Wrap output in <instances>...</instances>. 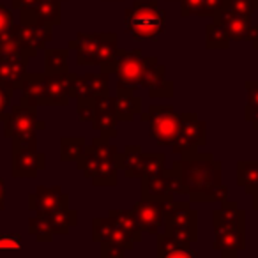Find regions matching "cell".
Listing matches in <instances>:
<instances>
[{
    "mask_svg": "<svg viewBox=\"0 0 258 258\" xmlns=\"http://www.w3.org/2000/svg\"><path fill=\"white\" fill-rule=\"evenodd\" d=\"M172 168L182 179L189 202L211 204L228 198V187L223 184V163L214 159L212 154L184 156L173 161Z\"/></svg>",
    "mask_w": 258,
    "mask_h": 258,
    "instance_id": "6da1fadb",
    "label": "cell"
},
{
    "mask_svg": "<svg viewBox=\"0 0 258 258\" xmlns=\"http://www.w3.org/2000/svg\"><path fill=\"white\" fill-rule=\"evenodd\" d=\"M75 73H25L22 80V103L32 106H68Z\"/></svg>",
    "mask_w": 258,
    "mask_h": 258,
    "instance_id": "7a4b0ae2",
    "label": "cell"
},
{
    "mask_svg": "<svg viewBox=\"0 0 258 258\" xmlns=\"http://www.w3.org/2000/svg\"><path fill=\"white\" fill-rule=\"evenodd\" d=\"M125 32L135 41H154L166 30V13L156 0H135L124 11Z\"/></svg>",
    "mask_w": 258,
    "mask_h": 258,
    "instance_id": "3957f363",
    "label": "cell"
},
{
    "mask_svg": "<svg viewBox=\"0 0 258 258\" xmlns=\"http://www.w3.org/2000/svg\"><path fill=\"white\" fill-rule=\"evenodd\" d=\"M140 120L149 124V135L161 147H172L180 125V115L172 104H151Z\"/></svg>",
    "mask_w": 258,
    "mask_h": 258,
    "instance_id": "277c9868",
    "label": "cell"
},
{
    "mask_svg": "<svg viewBox=\"0 0 258 258\" xmlns=\"http://www.w3.org/2000/svg\"><path fill=\"white\" fill-rule=\"evenodd\" d=\"M163 232L173 235L182 242L195 244L198 240V212L191 207V202H175L168 205L165 214Z\"/></svg>",
    "mask_w": 258,
    "mask_h": 258,
    "instance_id": "5b68a950",
    "label": "cell"
},
{
    "mask_svg": "<svg viewBox=\"0 0 258 258\" xmlns=\"http://www.w3.org/2000/svg\"><path fill=\"white\" fill-rule=\"evenodd\" d=\"M207 144V124L197 113L180 115V125L175 142L172 144V152L179 158L197 154L200 147Z\"/></svg>",
    "mask_w": 258,
    "mask_h": 258,
    "instance_id": "8992f818",
    "label": "cell"
},
{
    "mask_svg": "<svg viewBox=\"0 0 258 258\" xmlns=\"http://www.w3.org/2000/svg\"><path fill=\"white\" fill-rule=\"evenodd\" d=\"M147 57H144L142 50H124L118 48L115 62L110 68V75H117V89H138L142 87Z\"/></svg>",
    "mask_w": 258,
    "mask_h": 258,
    "instance_id": "52a82bcc",
    "label": "cell"
},
{
    "mask_svg": "<svg viewBox=\"0 0 258 258\" xmlns=\"http://www.w3.org/2000/svg\"><path fill=\"white\" fill-rule=\"evenodd\" d=\"M2 124H4V137L8 140L46 129V124L37 118V106L25 104L22 101L18 104H15V106H11L9 113L4 115Z\"/></svg>",
    "mask_w": 258,
    "mask_h": 258,
    "instance_id": "ba28073f",
    "label": "cell"
},
{
    "mask_svg": "<svg viewBox=\"0 0 258 258\" xmlns=\"http://www.w3.org/2000/svg\"><path fill=\"white\" fill-rule=\"evenodd\" d=\"M90 144L99 152V168L96 175L92 177V184L96 187H110L117 186L118 180V149L117 145L110 144V138L106 137H94Z\"/></svg>",
    "mask_w": 258,
    "mask_h": 258,
    "instance_id": "9c48e42d",
    "label": "cell"
},
{
    "mask_svg": "<svg viewBox=\"0 0 258 258\" xmlns=\"http://www.w3.org/2000/svg\"><path fill=\"white\" fill-rule=\"evenodd\" d=\"M172 202L156 200V198H142L133 205V214L140 225L142 232L158 235L165 228V214Z\"/></svg>",
    "mask_w": 258,
    "mask_h": 258,
    "instance_id": "30bf717a",
    "label": "cell"
},
{
    "mask_svg": "<svg viewBox=\"0 0 258 258\" xmlns=\"http://www.w3.org/2000/svg\"><path fill=\"white\" fill-rule=\"evenodd\" d=\"M142 87L147 89L149 97L152 99H170L173 97V82L166 76V66L159 64L156 57H147Z\"/></svg>",
    "mask_w": 258,
    "mask_h": 258,
    "instance_id": "8fae6325",
    "label": "cell"
},
{
    "mask_svg": "<svg viewBox=\"0 0 258 258\" xmlns=\"http://www.w3.org/2000/svg\"><path fill=\"white\" fill-rule=\"evenodd\" d=\"M46 168V156L37 149H11V175L15 179H36Z\"/></svg>",
    "mask_w": 258,
    "mask_h": 258,
    "instance_id": "7c38bea8",
    "label": "cell"
},
{
    "mask_svg": "<svg viewBox=\"0 0 258 258\" xmlns=\"http://www.w3.org/2000/svg\"><path fill=\"white\" fill-rule=\"evenodd\" d=\"M22 25H60L62 23V0H39L30 8L20 9Z\"/></svg>",
    "mask_w": 258,
    "mask_h": 258,
    "instance_id": "4fadbf2b",
    "label": "cell"
},
{
    "mask_svg": "<svg viewBox=\"0 0 258 258\" xmlns=\"http://www.w3.org/2000/svg\"><path fill=\"white\" fill-rule=\"evenodd\" d=\"M110 94V73H85V75H73L71 97H96Z\"/></svg>",
    "mask_w": 258,
    "mask_h": 258,
    "instance_id": "5bb4252c",
    "label": "cell"
},
{
    "mask_svg": "<svg viewBox=\"0 0 258 258\" xmlns=\"http://www.w3.org/2000/svg\"><path fill=\"white\" fill-rule=\"evenodd\" d=\"M69 205V195L62 191L60 186H37L34 193L29 195V211L37 212V214H48V212L55 211Z\"/></svg>",
    "mask_w": 258,
    "mask_h": 258,
    "instance_id": "9a60e30c",
    "label": "cell"
},
{
    "mask_svg": "<svg viewBox=\"0 0 258 258\" xmlns=\"http://www.w3.org/2000/svg\"><path fill=\"white\" fill-rule=\"evenodd\" d=\"M92 240L97 244L115 242V244H118V246L125 247L127 251H133L135 244H137L131 239V235H129L127 232H124L110 216L92 219Z\"/></svg>",
    "mask_w": 258,
    "mask_h": 258,
    "instance_id": "2e32d148",
    "label": "cell"
},
{
    "mask_svg": "<svg viewBox=\"0 0 258 258\" xmlns=\"http://www.w3.org/2000/svg\"><path fill=\"white\" fill-rule=\"evenodd\" d=\"M212 249L219 251L223 258H235L246 249V228L233 226H214Z\"/></svg>",
    "mask_w": 258,
    "mask_h": 258,
    "instance_id": "e0dca14e",
    "label": "cell"
},
{
    "mask_svg": "<svg viewBox=\"0 0 258 258\" xmlns=\"http://www.w3.org/2000/svg\"><path fill=\"white\" fill-rule=\"evenodd\" d=\"M96 115L94 120L90 122L94 127V131H99L101 137L106 138H117L118 137V118L115 115L113 110V97L108 96H99L96 97Z\"/></svg>",
    "mask_w": 258,
    "mask_h": 258,
    "instance_id": "ac0fdd59",
    "label": "cell"
},
{
    "mask_svg": "<svg viewBox=\"0 0 258 258\" xmlns=\"http://www.w3.org/2000/svg\"><path fill=\"white\" fill-rule=\"evenodd\" d=\"M15 39L32 51L44 50L53 41V25H22L16 30Z\"/></svg>",
    "mask_w": 258,
    "mask_h": 258,
    "instance_id": "d6986e66",
    "label": "cell"
},
{
    "mask_svg": "<svg viewBox=\"0 0 258 258\" xmlns=\"http://www.w3.org/2000/svg\"><path fill=\"white\" fill-rule=\"evenodd\" d=\"M103 37H104V32H99V34L78 32L75 39L69 41L68 48L69 50L76 51V64H78L80 68L92 66L94 55H96V51H97V48H99Z\"/></svg>",
    "mask_w": 258,
    "mask_h": 258,
    "instance_id": "ffe728a7",
    "label": "cell"
},
{
    "mask_svg": "<svg viewBox=\"0 0 258 258\" xmlns=\"http://www.w3.org/2000/svg\"><path fill=\"white\" fill-rule=\"evenodd\" d=\"M113 110L118 122H133L135 117L142 113V97L135 94V89H117Z\"/></svg>",
    "mask_w": 258,
    "mask_h": 258,
    "instance_id": "44dd1931",
    "label": "cell"
},
{
    "mask_svg": "<svg viewBox=\"0 0 258 258\" xmlns=\"http://www.w3.org/2000/svg\"><path fill=\"white\" fill-rule=\"evenodd\" d=\"M140 180H142V186H140L142 198H156V200L173 202L175 193L172 191V186L168 182L166 168L163 172L156 173V175L142 177Z\"/></svg>",
    "mask_w": 258,
    "mask_h": 258,
    "instance_id": "7402d4cb",
    "label": "cell"
},
{
    "mask_svg": "<svg viewBox=\"0 0 258 258\" xmlns=\"http://www.w3.org/2000/svg\"><path fill=\"white\" fill-rule=\"evenodd\" d=\"M212 20L221 23L226 29V32H228L230 39L237 41V43L247 41L251 29H253V25H251V16H240V15H235V13L223 11V9Z\"/></svg>",
    "mask_w": 258,
    "mask_h": 258,
    "instance_id": "603a6c76",
    "label": "cell"
},
{
    "mask_svg": "<svg viewBox=\"0 0 258 258\" xmlns=\"http://www.w3.org/2000/svg\"><path fill=\"white\" fill-rule=\"evenodd\" d=\"M212 225L214 226H233V228H246V211L239 207L237 202H221V207L212 212Z\"/></svg>",
    "mask_w": 258,
    "mask_h": 258,
    "instance_id": "cb8c5ba5",
    "label": "cell"
},
{
    "mask_svg": "<svg viewBox=\"0 0 258 258\" xmlns=\"http://www.w3.org/2000/svg\"><path fill=\"white\" fill-rule=\"evenodd\" d=\"M156 254L159 258H186L195 256V251L191 249L189 242H182L173 235L159 232L156 235Z\"/></svg>",
    "mask_w": 258,
    "mask_h": 258,
    "instance_id": "d4e9b609",
    "label": "cell"
},
{
    "mask_svg": "<svg viewBox=\"0 0 258 258\" xmlns=\"http://www.w3.org/2000/svg\"><path fill=\"white\" fill-rule=\"evenodd\" d=\"M29 62L30 60H25V58H6V60H0V85L8 87L11 90L20 89Z\"/></svg>",
    "mask_w": 258,
    "mask_h": 258,
    "instance_id": "484cf974",
    "label": "cell"
},
{
    "mask_svg": "<svg viewBox=\"0 0 258 258\" xmlns=\"http://www.w3.org/2000/svg\"><path fill=\"white\" fill-rule=\"evenodd\" d=\"M43 216L50 221V226L55 235H68L69 230L78 225V211L71 209L69 205L55 209V211L48 212V214H43Z\"/></svg>",
    "mask_w": 258,
    "mask_h": 258,
    "instance_id": "4316f807",
    "label": "cell"
},
{
    "mask_svg": "<svg viewBox=\"0 0 258 258\" xmlns=\"http://www.w3.org/2000/svg\"><path fill=\"white\" fill-rule=\"evenodd\" d=\"M118 36L115 32H104V37L101 41L99 48H97L96 55H94L92 66L101 68V71L110 73L111 64L115 62L118 53Z\"/></svg>",
    "mask_w": 258,
    "mask_h": 258,
    "instance_id": "83f0119b",
    "label": "cell"
},
{
    "mask_svg": "<svg viewBox=\"0 0 258 258\" xmlns=\"http://www.w3.org/2000/svg\"><path fill=\"white\" fill-rule=\"evenodd\" d=\"M142 154L144 151L140 145H125L124 151L118 152V168L125 179H140Z\"/></svg>",
    "mask_w": 258,
    "mask_h": 258,
    "instance_id": "f1b7e54d",
    "label": "cell"
},
{
    "mask_svg": "<svg viewBox=\"0 0 258 258\" xmlns=\"http://www.w3.org/2000/svg\"><path fill=\"white\" fill-rule=\"evenodd\" d=\"M237 186L242 187L246 195L258 191V161L237 163Z\"/></svg>",
    "mask_w": 258,
    "mask_h": 258,
    "instance_id": "f546056e",
    "label": "cell"
},
{
    "mask_svg": "<svg viewBox=\"0 0 258 258\" xmlns=\"http://www.w3.org/2000/svg\"><path fill=\"white\" fill-rule=\"evenodd\" d=\"M108 216H110V218L113 219L124 232H127L135 242L137 244L140 242L142 233L144 232H142V228H140V225H138L137 218H135L133 211H125V209H110V211H108Z\"/></svg>",
    "mask_w": 258,
    "mask_h": 258,
    "instance_id": "4dcf8cb0",
    "label": "cell"
},
{
    "mask_svg": "<svg viewBox=\"0 0 258 258\" xmlns=\"http://www.w3.org/2000/svg\"><path fill=\"white\" fill-rule=\"evenodd\" d=\"M230 36L226 29L219 22L212 20L205 25V48L207 50H228L230 48Z\"/></svg>",
    "mask_w": 258,
    "mask_h": 258,
    "instance_id": "1f68e13d",
    "label": "cell"
},
{
    "mask_svg": "<svg viewBox=\"0 0 258 258\" xmlns=\"http://www.w3.org/2000/svg\"><path fill=\"white\" fill-rule=\"evenodd\" d=\"M69 48H44V71L66 73L69 71Z\"/></svg>",
    "mask_w": 258,
    "mask_h": 258,
    "instance_id": "d6a6232c",
    "label": "cell"
},
{
    "mask_svg": "<svg viewBox=\"0 0 258 258\" xmlns=\"http://www.w3.org/2000/svg\"><path fill=\"white\" fill-rule=\"evenodd\" d=\"M85 138L83 137H62L58 151H60V161L69 163L76 161L85 151Z\"/></svg>",
    "mask_w": 258,
    "mask_h": 258,
    "instance_id": "836d02e7",
    "label": "cell"
},
{
    "mask_svg": "<svg viewBox=\"0 0 258 258\" xmlns=\"http://www.w3.org/2000/svg\"><path fill=\"white\" fill-rule=\"evenodd\" d=\"M75 163H76V168L83 173V177L92 180V177L96 175L97 168H99V152H97V149L90 144V145H87L83 154L80 156Z\"/></svg>",
    "mask_w": 258,
    "mask_h": 258,
    "instance_id": "e575fe53",
    "label": "cell"
},
{
    "mask_svg": "<svg viewBox=\"0 0 258 258\" xmlns=\"http://www.w3.org/2000/svg\"><path fill=\"white\" fill-rule=\"evenodd\" d=\"M29 233L36 237L37 242H46V244L51 242L55 237L53 230L50 226V221L43 214H37V212L36 216H30L29 218Z\"/></svg>",
    "mask_w": 258,
    "mask_h": 258,
    "instance_id": "d590c367",
    "label": "cell"
},
{
    "mask_svg": "<svg viewBox=\"0 0 258 258\" xmlns=\"http://www.w3.org/2000/svg\"><path fill=\"white\" fill-rule=\"evenodd\" d=\"M166 156L163 152H144L142 154V166H140V179L142 177L156 175V173L165 170Z\"/></svg>",
    "mask_w": 258,
    "mask_h": 258,
    "instance_id": "8d00e7d4",
    "label": "cell"
},
{
    "mask_svg": "<svg viewBox=\"0 0 258 258\" xmlns=\"http://www.w3.org/2000/svg\"><path fill=\"white\" fill-rule=\"evenodd\" d=\"M18 27L20 23H16L13 11L0 2V43L8 39H15Z\"/></svg>",
    "mask_w": 258,
    "mask_h": 258,
    "instance_id": "74e56055",
    "label": "cell"
},
{
    "mask_svg": "<svg viewBox=\"0 0 258 258\" xmlns=\"http://www.w3.org/2000/svg\"><path fill=\"white\" fill-rule=\"evenodd\" d=\"M258 9V0H225L223 11L235 13L240 16H253Z\"/></svg>",
    "mask_w": 258,
    "mask_h": 258,
    "instance_id": "f35d334b",
    "label": "cell"
},
{
    "mask_svg": "<svg viewBox=\"0 0 258 258\" xmlns=\"http://www.w3.org/2000/svg\"><path fill=\"white\" fill-rule=\"evenodd\" d=\"M76 117L80 122H92L96 115V101L92 97H76Z\"/></svg>",
    "mask_w": 258,
    "mask_h": 258,
    "instance_id": "ab89813d",
    "label": "cell"
},
{
    "mask_svg": "<svg viewBox=\"0 0 258 258\" xmlns=\"http://www.w3.org/2000/svg\"><path fill=\"white\" fill-rule=\"evenodd\" d=\"M180 4V16L182 18H189V16H198L204 0H179Z\"/></svg>",
    "mask_w": 258,
    "mask_h": 258,
    "instance_id": "60d3db41",
    "label": "cell"
},
{
    "mask_svg": "<svg viewBox=\"0 0 258 258\" xmlns=\"http://www.w3.org/2000/svg\"><path fill=\"white\" fill-rule=\"evenodd\" d=\"M223 4H225V0H204V6H202L198 16H202V18H214L223 9Z\"/></svg>",
    "mask_w": 258,
    "mask_h": 258,
    "instance_id": "b9f144b4",
    "label": "cell"
},
{
    "mask_svg": "<svg viewBox=\"0 0 258 258\" xmlns=\"http://www.w3.org/2000/svg\"><path fill=\"white\" fill-rule=\"evenodd\" d=\"M125 253H129L125 247L118 246L115 242H101V256L104 258H122L125 256Z\"/></svg>",
    "mask_w": 258,
    "mask_h": 258,
    "instance_id": "7bdbcfd3",
    "label": "cell"
},
{
    "mask_svg": "<svg viewBox=\"0 0 258 258\" xmlns=\"http://www.w3.org/2000/svg\"><path fill=\"white\" fill-rule=\"evenodd\" d=\"M246 90H247V108L258 110V80H247L246 82Z\"/></svg>",
    "mask_w": 258,
    "mask_h": 258,
    "instance_id": "ee69618b",
    "label": "cell"
},
{
    "mask_svg": "<svg viewBox=\"0 0 258 258\" xmlns=\"http://www.w3.org/2000/svg\"><path fill=\"white\" fill-rule=\"evenodd\" d=\"M13 94H15V90L8 89V87H4V85H0V122L4 120L6 111H8L9 104H11Z\"/></svg>",
    "mask_w": 258,
    "mask_h": 258,
    "instance_id": "f6af8a7d",
    "label": "cell"
},
{
    "mask_svg": "<svg viewBox=\"0 0 258 258\" xmlns=\"http://www.w3.org/2000/svg\"><path fill=\"white\" fill-rule=\"evenodd\" d=\"M22 244V235H0V249H18Z\"/></svg>",
    "mask_w": 258,
    "mask_h": 258,
    "instance_id": "bcb514c9",
    "label": "cell"
},
{
    "mask_svg": "<svg viewBox=\"0 0 258 258\" xmlns=\"http://www.w3.org/2000/svg\"><path fill=\"white\" fill-rule=\"evenodd\" d=\"M244 118H246L247 124H251L258 131V110L244 106Z\"/></svg>",
    "mask_w": 258,
    "mask_h": 258,
    "instance_id": "7dc6e473",
    "label": "cell"
},
{
    "mask_svg": "<svg viewBox=\"0 0 258 258\" xmlns=\"http://www.w3.org/2000/svg\"><path fill=\"white\" fill-rule=\"evenodd\" d=\"M39 0H11V8L13 9H23V8H30V6L37 4Z\"/></svg>",
    "mask_w": 258,
    "mask_h": 258,
    "instance_id": "c3c4849f",
    "label": "cell"
},
{
    "mask_svg": "<svg viewBox=\"0 0 258 258\" xmlns=\"http://www.w3.org/2000/svg\"><path fill=\"white\" fill-rule=\"evenodd\" d=\"M6 209V182L0 179V211Z\"/></svg>",
    "mask_w": 258,
    "mask_h": 258,
    "instance_id": "681fc988",
    "label": "cell"
},
{
    "mask_svg": "<svg viewBox=\"0 0 258 258\" xmlns=\"http://www.w3.org/2000/svg\"><path fill=\"white\" fill-rule=\"evenodd\" d=\"M247 41H251V44L258 43V25L251 29V32H249V37H247Z\"/></svg>",
    "mask_w": 258,
    "mask_h": 258,
    "instance_id": "f907efd6",
    "label": "cell"
},
{
    "mask_svg": "<svg viewBox=\"0 0 258 258\" xmlns=\"http://www.w3.org/2000/svg\"><path fill=\"white\" fill-rule=\"evenodd\" d=\"M251 197H253V209L254 211H258V191H254Z\"/></svg>",
    "mask_w": 258,
    "mask_h": 258,
    "instance_id": "816d5d0a",
    "label": "cell"
},
{
    "mask_svg": "<svg viewBox=\"0 0 258 258\" xmlns=\"http://www.w3.org/2000/svg\"><path fill=\"white\" fill-rule=\"evenodd\" d=\"M104 2H122V0H104Z\"/></svg>",
    "mask_w": 258,
    "mask_h": 258,
    "instance_id": "f5cc1de1",
    "label": "cell"
},
{
    "mask_svg": "<svg viewBox=\"0 0 258 258\" xmlns=\"http://www.w3.org/2000/svg\"><path fill=\"white\" fill-rule=\"evenodd\" d=\"M253 48H254V50H258V43H254V44H253Z\"/></svg>",
    "mask_w": 258,
    "mask_h": 258,
    "instance_id": "db71d44e",
    "label": "cell"
},
{
    "mask_svg": "<svg viewBox=\"0 0 258 258\" xmlns=\"http://www.w3.org/2000/svg\"><path fill=\"white\" fill-rule=\"evenodd\" d=\"M166 2H179V0H166Z\"/></svg>",
    "mask_w": 258,
    "mask_h": 258,
    "instance_id": "11a10c76",
    "label": "cell"
},
{
    "mask_svg": "<svg viewBox=\"0 0 258 258\" xmlns=\"http://www.w3.org/2000/svg\"><path fill=\"white\" fill-rule=\"evenodd\" d=\"M62 2H68V0H62Z\"/></svg>",
    "mask_w": 258,
    "mask_h": 258,
    "instance_id": "9f6ffc18",
    "label": "cell"
}]
</instances>
